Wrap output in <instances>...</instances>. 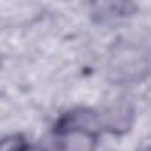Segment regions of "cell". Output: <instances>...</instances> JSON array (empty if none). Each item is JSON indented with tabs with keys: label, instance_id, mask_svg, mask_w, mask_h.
<instances>
[{
	"label": "cell",
	"instance_id": "cell-1",
	"mask_svg": "<svg viewBox=\"0 0 151 151\" xmlns=\"http://www.w3.org/2000/svg\"><path fill=\"white\" fill-rule=\"evenodd\" d=\"M98 135L87 132L55 133V151H94Z\"/></svg>",
	"mask_w": 151,
	"mask_h": 151
},
{
	"label": "cell",
	"instance_id": "cell-2",
	"mask_svg": "<svg viewBox=\"0 0 151 151\" xmlns=\"http://www.w3.org/2000/svg\"><path fill=\"white\" fill-rule=\"evenodd\" d=\"M29 142L23 135L20 133H13V135H7L2 144H0V151H27L29 149Z\"/></svg>",
	"mask_w": 151,
	"mask_h": 151
},
{
	"label": "cell",
	"instance_id": "cell-3",
	"mask_svg": "<svg viewBox=\"0 0 151 151\" xmlns=\"http://www.w3.org/2000/svg\"><path fill=\"white\" fill-rule=\"evenodd\" d=\"M27 151H46V149H43V147H39V146H29Z\"/></svg>",
	"mask_w": 151,
	"mask_h": 151
}]
</instances>
